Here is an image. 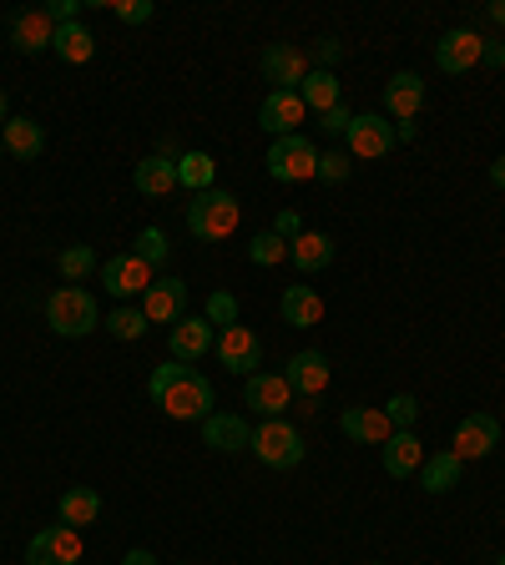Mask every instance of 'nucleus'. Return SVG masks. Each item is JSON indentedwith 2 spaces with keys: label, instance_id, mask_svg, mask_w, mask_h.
<instances>
[{
  "label": "nucleus",
  "instance_id": "f257e3e1",
  "mask_svg": "<svg viewBox=\"0 0 505 565\" xmlns=\"http://www.w3.org/2000/svg\"><path fill=\"white\" fill-rule=\"evenodd\" d=\"M238 217H243V202L227 192V187H208L198 198L187 202V233L198 243H223V237L238 233Z\"/></svg>",
  "mask_w": 505,
  "mask_h": 565
},
{
  "label": "nucleus",
  "instance_id": "f03ea898",
  "mask_svg": "<svg viewBox=\"0 0 505 565\" xmlns=\"http://www.w3.org/2000/svg\"><path fill=\"white\" fill-rule=\"evenodd\" d=\"M46 323L61 339H86L92 329H102V308H96V298L81 283H67V289H56L46 298Z\"/></svg>",
  "mask_w": 505,
  "mask_h": 565
},
{
  "label": "nucleus",
  "instance_id": "7ed1b4c3",
  "mask_svg": "<svg viewBox=\"0 0 505 565\" xmlns=\"http://www.w3.org/2000/svg\"><path fill=\"white\" fill-rule=\"evenodd\" d=\"M263 162H268V177H273V183H314V177H319V146L308 142L304 132L273 137Z\"/></svg>",
  "mask_w": 505,
  "mask_h": 565
},
{
  "label": "nucleus",
  "instance_id": "20e7f679",
  "mask_svg": "<svg viewBox=\"0 0 505 565\" xmlns=\"http://www.w3.org/2000/svg\"><path fill=\"white\" fill-rule=\"evenodd\" d=\"M152 399L162 404V414H173V420H183V424L187 420H208V414H213V384L202 379L198 368H183V374H177V379Z\"/></svg>",
  "mask_w": 505,
  "mask_h": 565
},
{
  "label": "nucleus",
  "instance_id": "39448f33",
  "mask_svg": "<svg viewBox=\"0 0 505 565\" xmlns=\"http://www.w3.org/2000/svg\"><path fill=\"white\" fill-rule=\"evenodd\" d=\"M248 449L268 464V470H293V464H304V434L293 429L289 420H263L252 429Z\"/></svg>",
  "mask_w": 505,
  "mask_h": 565
},
{
  "label": "nucleus",
  "instance_id": "423d86ee",
  "mask_svg": "<svg viewBox=\"0 0 505 565\" xmlns=\"http://www.w3.org/2000/svg\"><path fill=\"white\" fill-rule=\"evenodd\" d=\"M258 67H263V76L273 81V92H298V86L308 81V71H314V61H308L304 46H293V40H273V46H263Z\"/></svg>",
  "mask_w": 505,
  "mask_h": 565
},
{
  "label": "nucleus",
  "instance_id": "0eeeda50",
  "mask_svg": "<svg viewBox=\"0 0 505 565\" xmlns=\"http://www.w3.org/2000/svg\"><path fill=\"white\" fill-rule=\"evenodd\" d=\"M344 142H349V157L354 162H379L395 152V121L374 117V111H354Z\"/></svg>",
  "mask_w": 505,
  "mask_h": 565
},
{
  "label": "nucleus",
  "instance_id": "6e6552de",
  "mask_svg": "<svg viewBox=\"0 0 505 565\" xmlns=\"http://www.w3.org/2000/svg\"><path fill=\"white\" fill-rule=\"evenodd\" d=\"M213 354L227 374H243V379H248V374H258V364H263V343H258L252 329H243V323H227V329H218Z\"/></svg>",
  "mask_w": 505,
  "mask_h": 565
},
{
  "label": "nucleus",
  "instance_id": "1a4fd4ad",
  "mask_svg": "<svg viewBox=\"0 0 505 565\" xmlns=\"http://www.w3.org/2000/svg\"><path fill=\"white\" fill-rule=\"evenodd\" d=\"M480 61H485V40H480L470 26H455L435 40V67L445 71V76H466V71H475Z\"/></svg>",
  "mask_w": 505,
  "mask_h": 565
},
{
  "label": "nucleus",
  "instance_id": "9d476101",
  "mask_svg": "<svg viewBox=\"0 0 505 565\" xmlns=\"http://www.w3.org/2000/svg\"><path fill=\"white\" fill-rule=\"evenodd\" d=\"M81 530H71V526H46V530H36L31 535V545H26V565H77L81 561Z\"/></svg>",
  "mask_w": 505,
  "mask_h": 565
},
{
  "label": "nucleus",
  "instance_id": "9b49d317",
  "mask_svg": "<svg viewBox=\"0 0 505 565\" xmlns=\"http://www.w3.org/2000/svg\"><path fill=\"white\" fill-rule=\"evenodd\" d=\"M102 283H107V293L111 298H142L152 283H157V268H146L137 252H121V258H107L102 263Z\"/></svg>",
  "mask_w": 505,
  "mask_h": 565
},
{
  "label": "nucleus",
  "instance_id": "f8f14e48",
  "mask_svg": "<svg viewBox=\"0 0 505 565\" xmlns=\"http://www.w3.org/2000/svg\"><path fill=\"white\" fill-rule=\"evenodd\" d=\"M243 404H252V414H263V420H283L293 409V389L283 374H248L243 379Z\"/></svg>",
  "mask_w": 505,
  "mask_h": 565
},
{
  "label": "nucleus",
  "instance_id": "ddd939ff",
  "mask_svg": "<svg viewBox=\"0 0 505 565\" xmlns=\"http://www.w3.org/2000/svg\"><path fill=\"white\" fill-rule=\"evenodd\" d=\"M283 379H289L293 395L319 399L324 389H329V379H333V364H329L324 349H298V354L289 358V368H283Z\"/></svg>",
  "mask_w": 505,
  "mask_h": 565
},
{
  "label": "nucleus",
  "instance_id": "4468645a",
  "mask_svg": "<svg viewBox=\"0 0 505 565\" xmlns=\"http://www.w3.org/2000/svg\"><path fill=\"white\" fill-rule=\"evenodd\" d=\"M495 445H501V420H495V414H470V420H460V429H455L450 455L460 464H470V460H485Z\"/></svg>",
  "mask_w": 505,
  "mask_h": 565
},
{
  "label": "nucleus",
  "instance_id": "2eb2a0df",
  "mask_svg": "<svg viewBox=\"0 0 505 565\" xmlns=\"http://www.w3.org/2000/svg\"><path fill=\"white\" fill-rule=\"evenodd\" d=\"M308 121V106L298 92H268L263 106H258V127L268 137H293Z\"/></svg>",
  "mask_w": 505,
  "mask_h": 565
},
{
  "label": "nucleus",
  "instance_id": "dca6fc26",
  "mask_svg": "<svg viewBox=\"0 0 505 565\" xmlns=\"http://www.w3.org/2000/svg\"><path fill=\"white\" fill-rule=\"evenodd\" d=\"M142 314H146V323H167V329H173L177 318H187V283L173 273L157 278V283L142 293Z\"/></svg>",
  "mask_w": 505,
  "mask_h": 565
},
{
  "label": "nucleus",
  "instance_id": "f3484780",
  "mask_svg": "<svg viewBox=\"0 0 505 565\" xmlns=\"http://www.w3.org/2000/svg\"><path fill=\"white\" fill-rule=\"evenodd\" d=\"M51 40H56V21L46 15V5H31V11H15L11 15V46L15 51H51Z\"/></svg>",
  "mask_w": 505,
  "mask_h": 565
},
{
  "label": "nucleus",
  "instance_id": "a211bd4d",
  "mask_svg": "<svg viewBox=\"0 0 505 565\" xmlns=\"http://www.w3.org/2000/svg\"><path fill=\"white\" fill-rule=\"evenodd\" d=\"M420 106H425V81L420 71H395L385 81V111L395 121H420Z\"/></svg>",
  "mask_w": 505,
  "mask_h": 565
},
{
  "label": "nucleus",
  "instance_id": "6ab92c4d",
  "mask_svg": "<svg viewBox=\"0 0 505 565\" xmlns=\"http://www.w3.org/2000/svg\"><path fill=\"white\" fill-rule=\"evenodd\" d=\"M167 349H173L177 364H198V358L213 354V323L208 318H177L173 333H167Z\"/></svg>",
  "mask_w": 505,
  "mask_h": 565
},
{
  "label": "nucleus",
  "instance_id": "aec40b11",
  "mask_svg": "<svg viewBox=\"0 0 505 565\" xmlns=\"http://www.w3.org/2000/svg\"><path fill=\"white\" fill-rule=\"evenodd\" d=\"M379 460H385V474H395V480H414L420 464H425V445L414 439V429H395L385 445H379Z\"/></svg>",
  "mask_w": 505,
  "mask_h": 565
},
{
  "label": "nucleus",
  "instance_id": "412c9836",
  "mask_svg": "<svg viewBox=\"0 0 505 565\" xmlns=\"http://www.w3.org/2000/svg\"><path fill=\"white\" fill-rule=\"evenodd\" d=\"M339 429H344L354 445H385L389 434H395V424H389V414L379 404H354L339 414Z\"/></svg>",
  "mask_w": 505,
  "mask_h": 565
},
{
  "label": "nucleus",
  "instance_id": "4be33fe9",
  "mask_svg": "<svg viewBox=\"0 0 505 565\" xmlns=\"http://www.w3.org/2000/svg\"><path fill=\"white\" fill-rule=\"evenodd\" d=\"M202 445L223 449V455H238V449L252 445V429L243 414H223V409H213L208 420H202Z\"/></svg>",
  "mask_w": 505,
  "mask_h": 565
},
{
  "label": "nucleus",
  "instance_id": "5701e85b",
  "mask_svg": "<svg viewBox=\"0 0 505 565\" xmlns=\"http://www.w3.org/2000/svg\"><path fill=\"white\" fill-rule=\"evenodd\" d=\"M279 314L293 329H314V323H324V298L308 289V283H289L279 298Z\"/></svg>",
  "mask_w": 505,
  "mask_h": 565
},
{
  "label": "nucleus",
  "instance_id": "b1692460",
  "mask_svg": "<svg viewBox=\"0 0 505 565\" xmlns=\"http://www.w3.org/2000/svg\"><path fill=\"white\" fill-rule=\"evenodd\" d=\"M132 187L142 192V198H167V192L177 187V162L173 157H157V152L142 157L132 167Z\"/></svg>",
  "mask_w": 505,
  "mask_h": 565
},
{
  "label": "nucleus",
  "instance_id": "393cba45",
  "mask_svg": "<svg viewBox=\"0 0 505 565\" xmlns=\"http://www.w3.org/2000/svg\"><path fill=\"white\" fill-rule=\"evenodd\" d=\"M0 142H5V152H11L15 162H36L40 152H46V132H40V121H31V117L5 121V127H0Z\"/></svg>",
  "mask_w": 505,
  "mask_h": 565
},
{
  "label": "nucleus",
  "instance_id": "a878e982",
  "mask_svg": "<svg viewBox=\"0 0 505 565\" xmlns=\"http://www.w3.org/2000/svg\"><path fill=\"white\" fill-rule=\"evenodd\" d=\"M460 470H466V464L455 460L450 449H439V455H425V464H420V474H414V480H420V490H425V495H450V490L460 485Z\"/></svg>",
  "mask_w": 505,
  "mask_h": 565
},
{
  "label": "nucleus",
  "instance_id": "bb28decb",
  "mask_svg": "<svg viewBox=\"0 0 505 565\" xmlns=\"http://www.w3.org/2000/svg\"><path fill=\"white\" fill-rule=\"evenodd\" d=\"M289 258L298 273H324L333 263V237L329 233H298L289 243Z\"/></svg>",
  "mask_w": 505,
  "mask_h": 565
},
{
  "label": "nucleus",
  "instance_id": "cd10ccee",
  "mask_svg": "<svg viewBox=\"0 0 505 565\" xmlns=\"http://www.w3.org/2000/svg\"><path fill=\"white\" fill-rule=\"evenodd\" d=\"M96 515H102V495H96L92 485L61 490V526H71V530L96 526Z\"/></svg>",
  "mask_w": 505,
  "mask_h": 565
},
{
  "label": "nucleus",
  "instance_id": "c85d7f7f",
  "mask_svg": "<svg viewBox=\"0 0 505 565\" xmlns=\"http://www.w3.org/2000/svg\"><path fill=\"white\" fill-rule=\"evenodd\" d=\"M51 51L61 56V61H71V67H86V61L96 56V36L81 26V21H71V26H56Z\"/></svg>",
  "mask_w": 505,
  "mask_h": 565
},
{
  "label": "nucleus",
  "instance_id": "c756f323",
  "mask_svg": "<svg viewBox=\"0 0 505 565\" xmlns=\"http://www.w3.org/2000/svg\"><path fill=\"white\" fill-rule=\"evenodd\" d=\"M213 177H218L213 152H183V157H177V187H187L192 198H198V192H208V187H218Z\"/></svg>",
  "mask_w": 505,
  "mask_h": 565
},
{
  "label": "nucleus",
  "instance_id": "7c9ffc66",
  "mask_svg": "<svg viewBox=\"0 0 505 565\" xmlns=\"http://www.w3.org/2000/svg\"><path fill=\"white\" fill-rule=\"evenodd\" d=\"M298 96H304L308 111H319V117H324V111H333V106H339V76L314 67V71H308V81L298 86Z\"/></svg>",
  "mask_w": 505,
  "mask_h": 565
},
{
  "label": "nucleus",
  "instance_id": "2f4dec72",
  "mask_svg": "<svg viewBox=\"0 0 505 565\" xmlns=\"http://www.w3.org/2000/svg\"><path fill=\"white\" fill-rule=\"evenodd\" d=\"M102 329H107L111 339L132 343V339H146V329H152V323H146V314H142V308H132V303H121V308H117V314H111V318H102Z\"/></svg>",
  "mask_w": 505,
  "mask_h": 565
},
{
  "label": "nucleus",
  "instance_id": "473e14b6",
  "mask_svg": "<svg viewBox=\"0 0 505 565\" xmlns=\"http://www.w3.org/2000/svg\"><path fill=\"white\" fill-rule=\"evenodd\" d=\"M248 258H252L258 268H279V263H289V243H283L273 227H268V233H252Z\"/></svg>",
  "mask_w": 505,
  "mask_h": 565
},
{
  "label": "nucleus",
  "instance_id": "72a5a7b5",
  "mask_svg": "<svg viewBox=\"0 0 505 565\" xmlns=\"http://www.w3.org/2000/svg\"><path fill=\"white\" fill-rule=\"evenodd\" d=\"M132 252L142 258L146 268H162L167 258H173V243H167V233H162V227H142V233H137V243H132Z\"/></svg>",
  "mask_w": 505,
  "mask_h": 565
},
{
  "label": "nucleus",
  "instance_id": "f704fd0d",
  "mask_svg": "<svg viewBox=\"0 0 505 565\" xmlns=\"http://www.w3.org/2000/svg\"><path fill=\"white\" fill-rule=\"evenodd\" d=\"M56 268H61V278H67V283H81V278H92V268H96V252L86 248V243H77V248H61V258H56Z\"/></svg>",
  "mask_w": 505,
  "mask_h": 565
},
{
  "label": "nucleus",
  "instance_id": "c9c22d12",
  "mask_svg": "<svg viewBox=\"0 0 505 565\" xmlns=\"http://www.w3.org/2000/svg\"><path fill=\"white\" fill-rule=\"evenodd\" d=\"M349 172H354L349 146H329V152H319V177L324 183H349Z\"/></svg>",
  "mask_w": 505,
  "mask_h": 565
},
{
  "label": "nucleus",
  "instance_id": "e433bc0d",
  "mask_svg": "<svg viewBox=\"0 0 505 565\" xmlns=\"http://www.w3.org/2000/svg\"><path fill=\"white\" fill-rule=\"evenodd\" d=\"M379 409L389 414L395 429H414V420H420V399H414V395H395L389 404H379Z\"/></svg>",
  "mask_w": 505,
  "mask_h": 565
},
{
  "label": "nucleus",
  "instance_id": "4c0bfd02",
  "mask_svg": "<svg viewBox=\"0 0 505 565\" xmlns=\"http://www.w3.org/2000/svg\"><path fill=\"white\" fill-rule=\"evenodd\" d=\"M208 323H213V329H227V323H238V298H233V293H223L218 289L213 298H208Z\"/></svg>",
  "mask_w": 505,
  "mask_h": 565
},
{
  "label": "nucleus",
  "instance_id": "58836bf2",
  "mask_svg": "<svg viewBox=\"0 0 505 565\" xmlns=\"http://www.w3.org/2000/svg\"><path fill=\"white\" fill-rule=\"evenodd\" d=\"M111 11H117V21H127V26H146V21L157 15V5H152V0H117Z\"/></svg>",
  "mask_w": 505,
  "mask_h": 565
},
{
  "label": "nucleus",
  "instance_id": "ea45409f",
  "mask_svg": "<svg viewBox=\"0 0 505 565\" xmlns=\"http://www.w3.org/2000/svg\"><path fill=\"white\" fill-rule=\"evenodd\" d=\"M339 56H344V40L339 36H324L314 51H308V61H319V71H333L339 67Z\"/></svg>",
  "mask_w": 505,
  "mask_h": 565
},
{
  "label": "nucleus",
  "instance_id": "a19ab883",
  "mask_svg": "<svg viewBox=\"0 0 505 565\" xmlns=\"http://www.w3.org/2000/svg\"><path fill=\"white\" fill-rule=\"evenodd\" d=\"M349 121H354V111H349V106L339 102L333 111H324V117H319V127H324L329 137H344V132H349Z\"/></svg>",
  "mask_w": 505,
  "mask_h": 565
},
{
  "label": "nucleus",
  "instance_id": "79ce46f5",
  "mask_svg": "<svg viewBox=\"0 0 505 565\" xmlns=\"http://www.w3.org/2000/svg\"><path fill=\"white\" fill-rule=\"evenodd\" d=\"M273 233H279L283 243H293V237L304 233V217H298V212H293V208H283L279 217H273Z\"/></svg>",
  "mask_w": 505,
  "mask_h": 565
},
{
  "label": "nucleus",
  "instance_id": "37998d69",
  "mask_svg": "<svg viewBox=\"0 0 505 565\" xmlns=\"http://www.w3.org/2000/svg\"><path fill=\"white\" fill-rule=\"evenodd\" d=\"M46 15H51L56 26H71V21L81 15V0H51V5H46Z\"/></svg>",
  "mask_w": 505,
  "mask_h": 565
},
{
  "label": "nucleus",
  "instance_id": "c03bdc74",
  "mask_svg": "<svg viewBox=\"0 0 505 565\" xmlns=\"http://www.w3.org/2000/svg\"><path fill=\"white\" fill-rule=\"evenodd\" d=\"M485 177H491V187H495V192H505V157H495Z\"/></svg>",
  "mask_w": 505,
  "mask_h": 565
},
{
  "label": "nucleus",
  "instance_id": "a18cd8bd",
  "mask_svg": "<svg viewBox=\"0 0 505 565\" xmlns=\"http://www.w3.org/2000/svg\"><path fill=\"white\" fill-rule=\"evenodd\" d=\"M414 132H420V121H395V142H414Z\"/></svg>",
  "mask_w": 505,
  "mask_h": 565
},
{
  "label": "nucleus",
  "instance_id": "49530a36",
  "mask_svg": "<svg viewBox=\"0 0 505 565\" xmlns=\"http://www.w3.org/2000/svg\"><path fill=\"white\" fill-rule=\"evenodd\" d=\"M121 565H157V555L152 551H127L121 555Z\"/></svg>",
  "mask_w": 505,
  "mask_h": 565
},
{
  "label": "nucleus",
  "instance_id": "de8ad7c7",
  "mask_svg": "<svg viewBox=\"0 0 505 565\" xmlns=\"http://www.w3.org/2000/svg\"><path fill=\"white\" fill-rule=\"evenodd\" d=\"M485 61H491V67H505V46H501V40H485Z\"/></svg>",
  "mask_w": 505,
  "mask_h": 565
},
{
  "label": "nucleus",
  "instance_id": "09e8293b",
  "mask_svg": "<svg viewBox=\"0 0 505 565\" xmlns=\"http://www.w3.org/2000/svg\"><path fill=\"white\" fill-rule=\"evenodd\" d=\"M485 15H491L495 26H505V0H491V5H485Z\"/></svg>",
  "mask_w": 505,
  "mask_h": 565
},
{
  "label": "nucleus",
  "instance_id": "8fccbe9b",
  "mask_svg": "<svg viewBox=\"0 0 505 565\" xmlns=\"http://www.w3.org/2000/svg\"><path fill=\"white\" fill-rule=\"evenodd\" d=\"M11 121V102H5V92H0V127Z\"/></svg>",
  "mask_w": 505,
  "mask_h": 565
},
{
  "label": "nucleus",
  "instance_id": "3c124183",
  "mask_svg": "<svg viewBox=\"0 0 505 565\" xmlns=\"http://www.w3.org/2000/svg\"><path fill=\"white\" fill-rule=\"evenodd\" d=\"M0 157H5V142H0Z\"/></svg>",
  "mask_w": 505,
  "mask_h": 565
},
{
  "label": "nucleus",
  "instance_id": "603ef678",
  "mask_svg": "<svg viewBox=\"0 0 505 565\" xmlns=\"http://www.w3.org/2000/svg\"><path fill=\"white\" fill-rule=\"evenodd\" d=\"M495 565H505V555H501V561H495Z\"/></svg>",
  "mask_w": 505,
  "mask_h": 565
},
{
  "label": "nucleus",
  "instance_id": "864d4df0",
  "mask_svg": "<svg viewBox=\"0 0 505 565\" xmlns=\"http://www.w3.org/2000/svg\"><path fill=\"white\" fill-rule=\"evenodd\" d=\"M374 565H385V561H374Z\"/></svg>",
  "mask_w": 505,
  "mask_h": 565
}]
</instances>
